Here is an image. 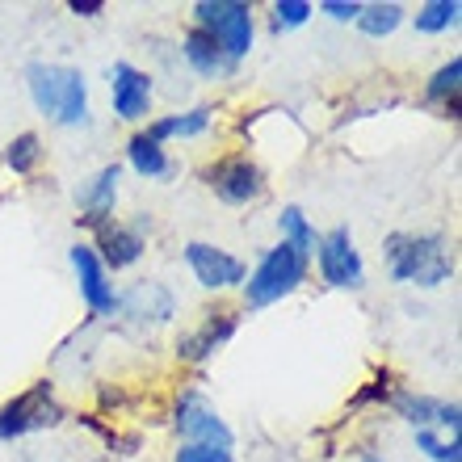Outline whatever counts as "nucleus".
<instances>
[{
  "mask_svg": "<svg viewBox=\"0 0 462 462\" xmlns=\"http://www.w3.org/2000/svg\"><path fill=\"white\" fill-rule=\"evenodd\" d=\"M311 13H316V5H307V0H278V5H273V30H278V34L299 30Z\"/></svg>",
  "mask_w": 462,
  "mask_h": 462,
  "instance_id": "nucleus-24",
  "label": "nucleus"
},
{
  "mask_svg": "<svg viewBox=\"0 0 462 462\" xmlns=\"http://www.w3.org/2000/svg\"><path fill=\"white\" fill-rule=\"evenodd\" d=\"M172 462H236V458H231V450H215V446H185V450H177Z\"/></svg>",
  "mask_w": 462,
  "mask_h": 462,
  "instance_id": "nucleus-26",
  "label": "nucleus"
},
{
  "mask_svg": "<svg viewBox=\"0 0 462 462\" xmlns=\"http://www.w3.org/2000/svg\"><path fill=\"white\" fill-rule=\"evenodd\" d=\"M126 156H131V169L147 181H160V177H169L172 172V160L164 156V147L152 143L147 134H134L131 143H126Z\"/></svg>",
  "mask_w": 462,
  "mask_h": 462,
  "instance_id": "nucleus-17",
  "label": "nucleus"
},
{
  "mask_svg": "<svg viewBox=\"0 0 462 462\" xmlns=\"http://www.w3.org/2000/svg\"><path fill=\"white\" fill-rule=\"evenodd\" d=\"M458 88H462V60L454 55L446 68H438L433 72V80H429V101H446L450 110H458Z\"/></svg>",
  "mask_w": 462,
  "mask_h": 462,
  "instance_id": "nucleus-22",
  "label": "nucleus"
},
{
  "mask_svg": "<svg viewBox=\"0 0 462 462\" xmlns=\"http://www.w3.org/2000/svg\"><path fill=\"white\" fill-rule=\"evenodd\" d=\"M278 227H282V240L291 244V248H299V253L311 261V253H316V244H319V236H316V227L307 223V215L299 207H286L278 215Z\"/></svg>",
  "mask_w": 462,
  "mask_h": 462,
  "instance_id": "nucleus-18",
  "label": "nucleus"
},
{
  "mask_svg": "<svg viewBox=\"0 0 462 462\" xmlns=\"http://www.w3.org/2000/svg\"><path fill=\"white\" fill-rule=\"evenodd\" d=\"M387 273L391 282H408V286H441L454 278V256L441 236L433 231H395L387 240Z\"/></svg>",
  "mask_w": 462,
  "mask_h": 462,
  "instance_id": "nucleus-1",
  "label": "nucleus"
},
{
  "mask_svg": "<svg viewBox=\"0 0 462 462\" xmlns=\"http://www.w3.org/2000/svg\"><path fill=\"white\" fill-rule=\"evenodd\" d=\"M118 177H122V169L118 164H106V169L93 177V181L80 189V223L85 227H93L97 231L101 223H110V210H114V198H118Z\"/></svg>",
  "mask_w": 462,
  "mask_h": 462,
  "instance_id": "nucleus-14",
  "label": "nucleus"
},
{
  "mask_svg": "<svg viewBox=\"0 0 462 462\" xmlns=\"http://www.w3.org/2000/svg\"><path fill=\"white\" fill-rule=\"evenodd\" d=\"M458 13H462L458 0H429V5L416 9V30L420 34H441V30L458 25Z\"/></svg>",
  "mask_w": 462,
  "mask_h": 462,
  "instance_id": "nucleus-20",
  "label": "nucleus"
},
{
  "mask_svg": "<svg viewBox=\"0 0 462 462\" xmlns=\"http://www.w3.org/2000/svg\"><path fill=\"white\" fill-rule=\"evenodd\" d=\"M303 282H307V256L282 240L244 278V299H248V307H269V303H278V299H286V294H294Z\"/></svg>",
  "mask_w": 462,
  "mask_h": 462,
  "instance_id": "nucleus-3",
  "label": "nucleus"
},
{
  "mask_svg": "<svg viewBox=\"0 0 462 462\" xmlns=\"http://www.w3.org/2000/svg\"><path fill=\"white\" fill-rule=\"evenodd\" d=\"M110 97H114V114L122 122H143L152 114V76L139 72L134 63H114Z\"/></svg>",
  "mask_w": 462,
  "mask_h": 462,
  "instance_id": "nucleus-11",
  "label": "nucleus"
},
{
  "mask_svg": "<svg viewBox=\"0 0 462 462\" xmlns=\"http://www.w3.org/2000/svg\"><path fill=\"white\" fill-rule=\"evenodd\" d=\"M181 51H185V60H189V68H194L198 76H223V72H231V68H236V63L223 55L219 42H215L207 30H198V25L185 34Z\"/></svg>",
  "mask_w": 462,
  "mask_h": 462,
  "instance_id": "nucleus-15",
  "label": "nucleus"
},
{
  "mask_svg": "<svg viewBox=\"0 0 462 462\" xmlns=\"http://www.w3.org/2000/svg\"><path fill=\"white\" fill-rule=\"evenodd\" d=\"M207 126H210V110H207V106H198V110H189V114H169V118H156L143 134L152 139V143L164 147V139H172V134L194 139V134H202Z\"/></svg>",
  "mask_w": 462,
  "mask_h": 462,
  "instance_id": "nucleus-16",
  "label": "nucleus"
},
{
  "mask_svg": "<svg viewBox=\"0 0 462 462\" xmlns=\"http://www.w3.org/2000/svg\"><path fill=\"white\" fill-rule=\"evenodd\" d=\"M5 160H9L13 172H34L38 160H42V139H38L34 131L17 134V139L9 143V152H5Z\"/></svg>",
  "mask_w": 462,
  "mask_h": 462,
  "instance_id": "nucleus-23",
  "label": "nucleus"
},
{
  "mask_svg": "<svg viewBox=\"0 0 462 462\" xmlns=\"http://www.w3.org/2000/svg\"><path fill=\"white\" fill-rule=\"evenodd\" d=\"M30 80V97L51 122L60 126H85L88 122V85L80 68L68 63H30L25 68Z\"/></svg>",
  "mask_w": 462,
  "mask_h": 462,
  "instance_id": "nucleus-2",
  "label": "nucleus"
},
{
  "mask_svg": "<svg viewBox=\"0 0 462 462\" xmlns=\"http://www.w3.org/2000/svg\"><path fill=\"white\" fill-rule=\"evenodd\" d=\"M68 9H72L76 17H97V13L106 9V0H72Z\"/></svg>",
  "mask_w": 462,
  "mask_h": 462,
  "instance_id": "nucleus-28",
  "label": "nucleus"
},
{
  "mask_svg": "<svg viewBox=\"0 0 462 462\" xmlns=\"http://www.w3.org/2000/svg\"><path fill=\"white\" fill-rule=\"evenodd\" d=\"M365 462H374V458H365Z\"/></svg>",
  "mask_w": 462,
  "mask_h": 462,
  "instance_id": "nucleus-29",
  "label": "nucleus"
},
{
  "mask_svg": "<svg viewBox=\"0 0 462 462\" xmlns=\"http://www.w3.org/2000/svg\"><path fill=\"white\" fill-rule=\"evenodd\" d=\"M185 265L194 269L198 286H207V291H231V286H240V282L248 278V269H244L240 256L223 253V248H215V244H207V240L185 244Z\"/></svg>",
  "mask_w": 462,
  "mask_h": 462,
  "instance_id": "nucleus-9",
  "label": "nucleus"
},
{
  "mask_svg": "<svg viewBox=\"0 0 462 462\" xmlns=\"http://www.w3.org/2000/svg\"><path fill=\"white\" fill-rule=\"evenodd\" d=\"M202 181L215 189V198H223L227 207H248L265 194V172L256 169L248 156H227L219 164H210L202 172Z\"/></svg>",
  "mask_w": 462,
  "mask_h": 462,
  "instance_id": "nucleus-7",
  "label": "nucleus"
},
{
  "mask_svg": "<svg viewBox=\"0 0 462 462\" xmlns=\"http://www.w3.org/2000/svg\"><path fill=\"white\" fill-rule=\"evenodd\" d=\"M93 253H97V261L106 265V273H110V269H126L143 256V236H139V227H126V223L110 219V223H101L97 227Z\"/></svg>",
  "mask_w": 462,
  "mask_h": 462,
  "instance_id": "nucleus-12",
  "label": "nucleus"
},
{
  "mask_svg": "<svg viewBox=\"0 0 462 462\" xmlns=\"http://www.w3.org/2000/svg\"><path fill=\"white\" fill-rule=\"evenodd\" d=\"M231 332H236V316H231V311H223V307H219V311H207L202 328L189 332V337H181L177 353H181L185 362H207L219 345L231 341Z\"/></svg>",
  "mask_w": 462,
  "mask_h": 462,
  "instance_id": "nucleus-13",
  "label": "nucleus"
},
{
  "mask_svg": "<svg viewBox=\"0 0 462 462\" xmlns=\"http://www.w3.org/2000/svg\"><path fill=\"white\" fill-rule=\"evenodd\" d=\"M316 256H319V273H324L328 286H337V291L365 286V265H362V253L353 248L349 227H332L328 236H319Z\"/></svg>",
  "mask_w": 462,
  "mask_h": 462,
  "instance_id": "nucleus-6",
  "label": "nucleus"
},
{
  "mask_svg": "<svg viewBox=\"0 0 462 462\" xmlns=\"http://www.w3.org/2000/svg\"><path fill=\"white\" fill-rule=\"evenodd\" d=\"M72 269H76V282H80V299L88 303L93 316H110L118 311V294H114V282L106 273V265L97 261L93 244H76L72 248Z\"/></svg>",
  "mask_w": 462,
  "mask_h": 462,
  "instance_id": "nucleus-10",
  "label": "nucleus"
},
{
  "mask_svg": "<svg viewBox=\"0 0 462 462\" xmlns=\"http://www.w3.org/2000/svg\"><path fill=\"white\" fill-rule=\"evenodd\" d=\"M319 13H328L332 22H357L362 5H357V0H349V5H345V0H324V5H319Z\"/></svg>",
  "mask_w": 462,
  "mask_h": 462,
  "instance_id": "nucleus-27",
  "label": "nucleus"
},
{
  "mask_svg": "<svg viewBox=\"0 0 462 462\" xmlns=\"http://www.w3.org/2000/svg\"><path fill=\"white\" fill-rule=\"evenodd\" d=\"M194 25L219 42L231 63H240L253 51V9L244 0H198Z\"/></svg>",
  "mask_w": 462,
  "mask_h": 462,
  "instance_id": "nucleus-4",
  "label": "nucleus"
},
{
  "mask_svg": "<svg viewBox=\"0 0 462 462\" xmlns=\"http://www.w3.org/2000/svg\"><path fill=\"white\" fill-rule=\"evenodd\" d=\"M400 22H403V5H362V13H357V30L370 38L391 34Z\"/></svg>",
  "mask_w": 462,
  "mask_h": 462,
  "instance_id": "nucleus-21",
  "label": "nucleus"
},
{
  "mask_svg": "<svg viewBox=\"0 0 462 462\" xmlns=\"http://www.w3.org/2000/svg\"><path fill=\"white\" fill-rule=\"evenodd\" d=\"M60 416H63V408L55 403V387L42 378V383H34V387L22 391V395H13V400L0 408V441H13V438L34 433V429H47V425H55Z\"/></svg>",
  "mask_w": 462,
  "mask_h": 462,
  "instance_id": "nucleus-5",
  "label": "nucleus"
},
{
  "mask_svg": "<svg viewBox=\"0 0 462 462\" xmlns=\"http://www.w3.org/2000/svg\"><path fill=\"white\" fill-rule=\"evenodd\" d=\"M416 446H420V450H425L433 462H462V446H458V438L441 441L438 433H429V429H416Z\"/></svg>",
  "mask_w": 462,
  "mask_h": 462,
  "instance_id": "nucleus-25",
  "label": "nucleus"
},
{
  "mask_svg": "<svg viewBox=\"0 0 462 462\" xmlns=\"http://www.w3.org/2000/svg\"><path fill=\"white\" fill-rule=\"evenodd\" d=\"M177 433H181L189 446H215V450H231V429L223 425V416L210 408L198 391H185L181 400H177Z\"/></svg>",
  "mask_w": 462,
  "mask_h": 462,
  "instance_id": "nucleus-8",
  "label": "nucleus"
},
{
  "mask_svg": "<svg viewBox=\"0 0 462 462\" xmlns=\"http://www.w3.org/2000/svg\"><path fill=\"white\" fill-rule=\"evenodd\" d=\"M391 403H395V412H400L403 420H412L416 429L433 425V420L441 425V412H446V403H441V400H429V395H408V391L391 395Z\"/></svg>",
  "mask_w": 462,
  "mask_h": 462,
  "instance_id": "nucleus-19",
  "label": "nucleus"
}]
</instances>
